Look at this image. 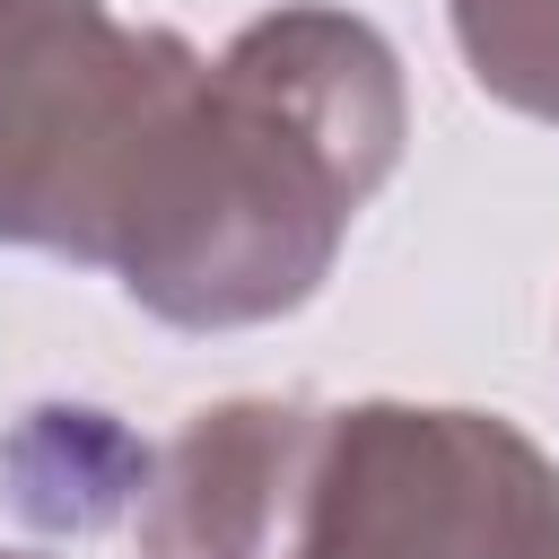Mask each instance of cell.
Segmentation results:
<instances>
[{
  "mask_svg": "<svg viewBox=\"0 0 559 559\" xmlns=\"http://www.w3.org/2000/svg\"><path fill=\"white\" fill-rule=\"evenodd\" d=\"M411 96L393 44L332 0H288L201 61L114 245V280L175 332L297 314L349 218L393 183Z\"/></svg>",
  "mask_w": 559,
  "mask_h": 559,
  "instance_id": "cell-1",
  "label": "cell"
},
{
  "mask_svg": "<svg viewBox=\"0 0 559 559\" xmlns=\"http://www.w3.org/2000/svg\"><path fill=\"white\" fill-rule=\"evenodd\" d=\"M201 52L105 0H0V245L114 271Z\"/></svg>",
  "mask_w": 559,
  "mask_h": 559,
  "instance_id": "cell-2",
  "label": "cell"
},
{
  "mask_svg": "<svg viewBox=\"0 0 559 559\" xmlns=\"http://www.w3.org/2000/svg\"><path fill=\"white\" fill-rule=\"evenodd\" d=\"M297 559H559V463L498 411L349 402L323 419Z\"/></svg>",
  "mask_w": 559,
  "mask_h": 559,
  "instance_id": "cell-3",
  "label": "cell"
},
{
  "mask_svg": "<svg viewBox=\"0 0 559 559\" xmlns=\"http://www.w3.org/2000/svg\"><path fill=\"white\" fill-rule=\"evenodd\" d=\"M323 419L332 411L271 393L192 411L157 454H140V559H297Z\"/></svg>",
  "mask_w": 559,
  "mask_h": 559,
  "instance_id": "cell-4",
  "label": "cell"
},
{
  "mask_svg": "<svg viewBox=\"0 0 559 559\" xmlns=\"http://www.w3.org/2000/svg\"><path fill=\"white\" fill-rule=\"evenodd\" d=\"M445 17L480 96L559 122V0H445Z\"/></svg>",
  "mask_w": 559,
  "mask_h": 559,
  "instance_id": "cell-5",
  "label": "cell"
},
{
  "mask_svg": "<svg viewBox=\"0 0 559 559\" xmlns=\"http://www.w3.org/2000/svg\"><path fill=\"white\" fill-rule=\"evenodd\" d=\"M0 559H26V550H0Z\"/></svg>",
  "mask_w": 559,
  "mask_h": 559,
  "instance_id": "cell-6",
  "label": "cell"
}]
</instances>
